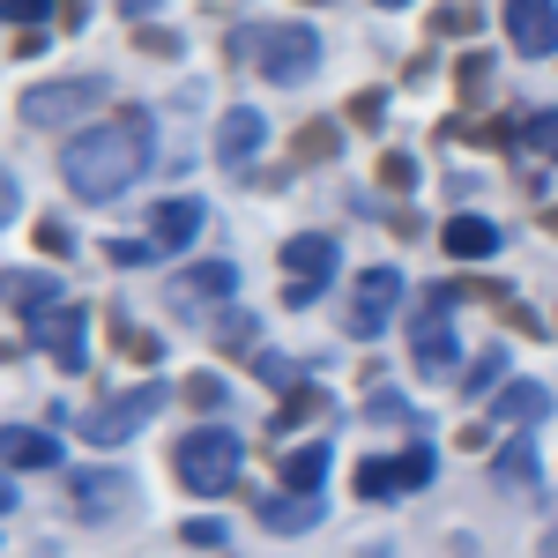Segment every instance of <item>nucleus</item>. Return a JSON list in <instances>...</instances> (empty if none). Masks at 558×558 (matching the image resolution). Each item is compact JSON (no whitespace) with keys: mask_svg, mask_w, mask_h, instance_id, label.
I'll return each mask as SVG.
<instances>
[{"mask_svg":"<svg viewBox=\"0 0 558 558\" xmlns=\"http://www.w3.org/2000/svg\"><path fill=\"white\" fill-rule=\"evenodd\" d=\"M336 239L328 231H299V239H283V305H313L320 291H328V276H336Z\"/></svg>","mask_w":558,"mask_h":558,"instance_id":"423d86ee","label":"nucleus"},{"mask_svg":"<svg viewBox=\"0 0 558 558\" xmlns=\"http://www.w3.org/2000/svg\"><path fill=\"white\" fill-rule=\"evenodd\" d=\"M149 165H157V128H149V112L97 120V128L68 134V149H60V179H68L75 202H120Z\"/></svg>","mask_w":558,"mask_h":558,"instance_id":"f257e3e1","label":"nucleus"},{"mask_svg":"<svg viewBox=\"0 0 558 558\" xmlns=\"http://www.w3.org/2000/svg\"><path fill=\"white\" fill-rule=\"evenodd\" d=\"M0 462L8 470H52L60 462V439L45 425H0Z\"/></svg>","mask_w":558,"mask_h":558,"instance_id":"2eb2a0df","label":"nucleus"},{"mask_svg":"<svg viewBox=\"0 0 558 558\" xmlns=\"http://www.w3.org/2000/svg\"><path fill=\"white\" fill-rule=\"evenodd\" d=\"M23 209V194H15V179H8V165H0V231H8V216Z\"/></svg>","mask_w":558,"mask_h":558,"instance_id":"c756f323","label":"nucleus"},{"mask_svg":"<svg viewBox=\"0 0 558 558\" xmlns=\"http://www.w3.org/2000/svg\"><path fill=\"white\" fill-rule=\"evenodd\" d=\"M254 75H268V83H305L313 68H320V38H313V23H254V31H239V45H231Z\"/></svg>","mask_w":558,"mask_h":558,"instance_id":"f03ea898","label":"nucleus"},{"mask_svg":"<svg viewBox=\"0 0 558 558\" xmlns=\"http://www.w3.org/2000/svg\"><path fill=\"white\" fill-rule=\"evenodd\" d=\"M395 305H402V276H395V268H365V276H357V299H350V336L373 343Z\"/></svg>","mask_w":558,"mask_h":558,"instance_id":"9b49d317","label":"nucleus"},{"mask_svg":"<svg viewBox=\"0 0 558 558\" xmlns=\"http://www.w3.org/2000/svg\"><path fill=\"white\" fill-rule=\"evenodd\" d=\"M395 492H402L395 462H365V470H357V499H395Z\"/></svg>","mask_w":558,"mask_h":558,"instance_id":"b1692460","label":"nucleus"},{"mask_svg":"<svg viewBox=\"0 0 558 558\" xmlns=\"http://www.w3.org/2000/svg\"><path fill=\"white\" fill-rule=\"evenodd\" d=\"M260 142H268V120H260L254 105H231V112L216 120V165H223V172H246L260 157Z\"/></svg>","mask_w":558,"mask_h":558,"instance_id":"f8f14e48","label":"nucleus"},{"mask_svg":"<svg viewBox=\"0 0 558 558\" xmlns=\"http://www.w3.org/2000/svg\"><path fill=\"white\" fill-rule=\"evenodd\" d=\"M216 350H223V357H254L260 350V320L254 313H223V320H216Z\"/></svg>","mask_w":558,"mask_h":558,"instance_id":"6ab92c4d","label":"nucleus"},{"mask_svg":"<svg viewBox=\"0 0 558 558\" xmlns=\"http://www.w3.org/2000/svg\"><path fill=\"white\" fill-rule=\"evenodd\" d=\"M499 484H507V492H529V484H536V439H529V432H514V447L499 454Z\"/></svg>","mask_w":558,"mask_h":558,"instance_id":"412c9836","label":"nucleus"},{"mask_svg":"<svg viewBox=\"0 0 558 558\" xmlns=\"http://www.w3.org/2000/svg\"><path fill=\"white\" fill-rule=\"evenodd\" d=\"M239 462H246V447H239V432H223V425H202V432H186V439L172 447V470H179V484H186L194 499L231 492V484H239Z\"/></svg>","mask_w":558,"mask_h":558,"instance_id":"7ed1b4c3","label":"nucleus"},{"mask_svg":"<svg viewBox=\"0 0 558 558\" xmlns=\"http://www.w3.org/2000/svg\"><path fill=\"white\" fill-rule=\"evenodd\" d=\"M499 373H507V350H484V357L470 365V395H484V387L499 380Z\"/></svg>","mask_w":558,"mask_h":558,"instance_id":"bb28decb","label":"nucleus"},{"mask_svg":"<svg viewBox=\"0 0 558 558\" xmlns=\"http://www.w3.org/2000/svg\"><path fill=\"white\" fill-rule=\"evenodd\" d=\"M186 402H202V410H216V402H223V380H209V373H194V380H186Z\"/></svg>","mask_w":558,"mask_h":558,"instance_id":"c85d7f7f","label":"nucleus"},{"mask_svg":"<svg viewBox=\"0 0 558 558\" xmlns=\"http://www.w3.org/2000/svg\"><path fill=\"white\" fill-rule=\"evenodd\" d=\"M165 395H172V387H157V380L128 387V395H105L97 410H83V417H75V432H83L89 447H120V439H134V432L165 410Z\"/></svg>","mask_w":558,"mask_h":558,"instance_id":"20e7f679","label":"nucleus"},{"mask_svg":"<svg viewBox=\"0 0 558 558\" xmlns=\"http://www.w3.org/2000/svg\"><path fill=\"white\" fill-rule=\"evenodd\" d=\"M38 246H45V254H68V246H75V239H68V231H60V223H38Z\"/></svg>","mask_w":558,"mask_h":558,"instance_id":"2f4dec72","label":"nucleus"},{"mask_svg":"<svg viewBox=\"0 0 558 558\" xmlns=\"http://www.w3.org/2000/svg\"><path fill=\"white\" fill-rule=\"evenodd\" d=\"M105 260H112V268H134V260H157V239H112V246H105Z\"/></svg>","mask_w":558,"mask_h":558,"instance_id":"393cba45","label":"nucleus"},{"mask_svg":"<svg viewBox=\"0 0 558 558\" xmlns=\"http://www.w3.org/2000/svg\"><path fill=\"white\" fill-rule=\"evenodd\" d=\"M507 38L529 60L558 52V0H507Z\"/></svg>","mask_w":558,"mask_h":558,"instance_id":"ddd939ff","label":"nucleus"},{"mask_svg":"<svg viewBox=\"0 0 558 558\" xmlns=\"http://www.w3.org/2000/svg\"><path fill=\"white\" fill-rule=\"evenodd\" d=\"M544 417H551V395H544V387H529V380H514L499 402H492V425L529 432V425H544Z\"/></svg>","mask_w":558,"mask_h":558,"instance_id":"a211bd4d","label":"nucleus"},{"mask_svg":"<svg viewBox=\"0 0 558 558\" xmlns=\"http://www.w3.org/2000/svg\"><path fill=\"white\" fill-rule=\"evenodd\" d=\"M529 142H536V157H551V165H558V105L529 120Z\"/></svg>","mask_w":558,"mask_h":558,"instance_id":"a878e982","label":"nucleus"},{"mask_svg":"<svg viewBox=\"0 0 558 558\" xmlns=\"http://www.w3.org/2000/svg\"><path fill=\"white\" fill-rule=\"evenodd\" d=\"M97 97H105V83H97V75H68V83H38L31 97H23V120H31V128H68L75 112H89V105H97Z\"/></svg>","mask_w":558,"mask_h":558,"instance_id":"1a4fd4ad","label":"nucleus"},{"mask_svg":"<svg viewBox=\"0 0 558 558\" xmlns=\"http://www.w3.org/2000/svg\"><path fill=\"white\" fill-rule=\"evenodd\" d=\"M231 291H239V268L231 260H186L172 283H165V299L179 313H216V305H231Z\"/></svg>","mask_w":558,"mask_h":558,"instance_id":"6e6552de","label":"nucleus"},{"mask_svg":"<svg viewBox=\"0 0 558 558\" xmlns=\"http://www.w3.org/2000/svg\"><path fill=\"white\" fill-rule=\"evenodd\" d=\"M380 8H410V0H380Z\"/></svg>","mask_w":558,"mask_h":558,"instance_id":"c9c22d12","label":"nucleus"},{"mask_svg":"<svg viewBox=\"0 0 558 558\" xmlns=\"http://www.w3.org/2000/svg\"><path fill=\"white\" fill-rule=\"evenodd\" d=\"M186 544H202V551H216V544H223V529H216V521H186Z\"/></svg>","mask_w":558,"mask_h":558,"instance_id":"7c9ffc66","label":"nucleus"},{"mask_svg":"<svg viewBox=\"0 0 558 558\" xmlns=\"http://www.w3.org/2000/svg\"><path fill=\"white\" fill-rule=\"evenodd\" d=\"M320 476H328V447H291L283 454V484L291 492H320Z\"/></svg>","mask_w":558,"mask_h":558,"instance_id":"aec40b11","label":"nucleus"},{"mask_svg":"<svg viewBox=\"0 0 558 558\" xmlns=\"http://www.w3.org/2000/svg\"><path fill=\"white\" fill-rule=\"evenodd\" d=\"M68 507H75L83 521H120L134 507L128 470H75L68 476Z\"/></svg>","mask_w":558,"mask_h":558,"instance_id":"9d476101","label":"nucleus"},{"mask_svg":"<svg viewBox=\"0 0 558 558\" xmlns=\"http://www.w3.org/2000/svg\"><path fill=\"white\" fill-rule=\"evenodd\" d=\"M202 223H209V209L186 194V202H157V216H149V239H157V254H186L194 239H202Z\"/></svg>","mask_w":558,"mask_h":558,"instance_id":"4468645a","label":"nucleus"},{"mask_svg":"<svg viewBox=\"0 0 558 558\" xmlns=\"http://www.w3.org/2000/svg\"><path fill=\"white\" fill-rule=\"evenodd\" d=\"M120 15H157V0H120Z\"/></svg>","mask_w":558,"mask_h":558,"instance_id":"72a5a7b5","label":"nucleus"},{"mask_svg":"<svg viewBox=\"0 0 558 558\" xmlns=\"http://www.w3.org/2000/svg\"><path fill=\"white\" fill-rule=\"evenodd\" d=\"M454 299L447 291H425V305L410 313V357H417V373L425 380H439V373H454L462 365V343H454Z\"/></svg>","mask_w":558,"mask_h":558,"instance_id":"39448f33","label":"nucleus"},{"mask_svg":"<svg viewBox=\"0 0 558 558\" xmlns=\"http://www.w3.org/2000/svg\"><path fill=\"white\" fill-rule=\"evenodd\" d=\"M320 521V492H276V499H260V529L268 536H305Z\"/></svg>","mask_w":558,"mask_h":558,"instance_id":"dca6fc26","label":"nucleus"},{"mask_svg":"<svg viewBox=\"0 0 558 558\" xmlns=\"http://www.w3.org/2000/svg\"><path fill=\"white\" fill-rule=\"evenodd\" d=\"M83 328H89V313L75 299H52L31 313V336H38V350L52 357V365H68V373H83L89 365V343H83Z\"/></svg>","mask_w":558,"mask_h":558,"instance_id":"0eeeda50","label":"nucleus"},{"mask_svg":"<svg viewBox=\"0 0 558 558\" xmlns=\"http://www.w3.org/2000/svg\"><path fill=\"white\" fill-rule=\"evenodd\" d=\"M439 246H447L454 260H492L499 254V223H492V216H447Z\"/></svg>","mask_w":558,"mask_h":558,"instance_id":"f3484780","label":"nucleus"},{"mask_svg":"<svg viewBox=\"0 0 558 558\" xmlns=\"http://www.w3.org/2000/svg\"><path fill=\"white\" fill-rule=\"evenodd\" d=\"M536 558H558V529H551V536H544V551H536Z\"/></svg>","mask_w":558,"mask_h":558,"instance_id":"f704fd0d","label":"nucleus"},{"mask_svg":"<svg viewBox=\"0 0 558 558\" xmlns=\"http://www.w3.org/2000/svg\"><path fill=\"white\" fill-rule=\"evenodd\" d=\"M484 83H492V68H484V60H462V89H470V97H476V89H484Z\"/></svg>","mask_w":558,"mask_h":558,"instance_id":"473e14b6","label":"nucleus"},{"mask_svg":"<svg viewBox=\"0 0 558 558\" xmlns=\"http://www.w3.org/2000/svg\"><path fill=\"white\" fill-rule=\"evenodd\" d=\"M52 0H0V23H45Z\"/></svg>","mask_w":558,"mask_h":558,"instance_id":"cd10ccee","label":"nucleus"},{"mask_svg":"<svg viewBox=\"0 0 558 558\" xmlns=\"http://www.w3.org/2000/svg\"><path fill=\"white\" fill-rule=\"evenodd\" d=\"M395 476H402V492H417V484L439 476V454L432 447H410V454H395Z\"/></svg>","mask_w":558,"mask_h":558,"instance_id":"5701e85b","label":"nucleus"},{"mask_svg":"<svg viewBox=\"0 0 558 558\" xmlns=\"http://www.w3.org/2000/svg\"><path fill=\"white\" fill-rule=\"evenodd\" d=\"M0 291L23 305V313H38V305L60 299V283H52V276H38V268H23V276H0Z\"/></svg>","mask_w":558,"mask_h":558,"instance_id":"4be33fe9","label":"nucleus"}]
</instances>
